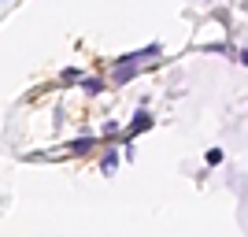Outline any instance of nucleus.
Here are the masks:
<instances>
[{
	"label": "nucleus",
	"instance_id": "nucleus-3",
	"mask_svg": "<svg viewBox=\"0 0 248 237\" xmlns=\"http://www.w3.org/2000/svg\"><path fill=\"white\" fill-rule=\"evenodd\" d=\"M82 89L89 96H96V93H104V82H100V78H82Z\"/></svg>",
	"mask_w": 248,
	"mask_h": 237
},
{
	"label": "nucleus",
	"instance_id": "nucleus-4",
	"mask_svg": "<svg viewBox=\"0 0 248 237\" xmlns=\"http://www.w3.org/2000/svg\"><path fill=\"white\" fill-rule=\"evenodd\" d=\"M100 167H104V171H115V167H119V152H108L100 159Z\"/></svg>",
	"mask_w": 248,
	"mask_h": 237
},
{
	"label": "nucleus",
	"instance_id": "nucleus-2",
	"mask_svg": "<svg viewBox=\"0 0 248 237\" xmlns=\"http://www.w3.org/2000/svg\"><path fill=\"white\" fill-rule=\"evenodd\" d=\"M148 126H152V115L148 111H141L134 119V123H130V130H126V137H134V134H141V130H148Z\"/></svg>",
	"mask_w": 248,
	"mask_h": 237
},
{
	"label": "nucleus",
	"instance_id": "nucleus-1",
	"mask_svg": "<svg viewBox=\"0 0 248 237\" xmlns=\"http://www.w3.org/2000/svg\"><path fill=\"white\" fill-rule=\"evenodd\" d=\"M93 144H96V137H93V134H85V137H74V141H71V152H74V156H82V152H93Z\"/></svg>",
	"mask_w": 248,
	"mask_h": 237
}]
</instances>
